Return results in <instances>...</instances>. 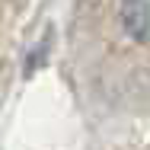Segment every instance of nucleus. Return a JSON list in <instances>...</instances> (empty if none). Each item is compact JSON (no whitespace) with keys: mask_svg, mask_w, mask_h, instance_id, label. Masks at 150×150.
I'll return each mask as SVG.
<instances>
[{"mask_svg":"<svg viewBox=\"0 0 150 150\" xmlns=\"http://www.w3.org/2000/svg\"><path fill=\"white\" fill-rule=\"evenodd\" d=\"M45 0H0V112L32 48V29Z\"/></svg>","mask_w":150,"mask_h":150,"instance_id":"nucleus-1","label":"nucleus"}]
</instances>
